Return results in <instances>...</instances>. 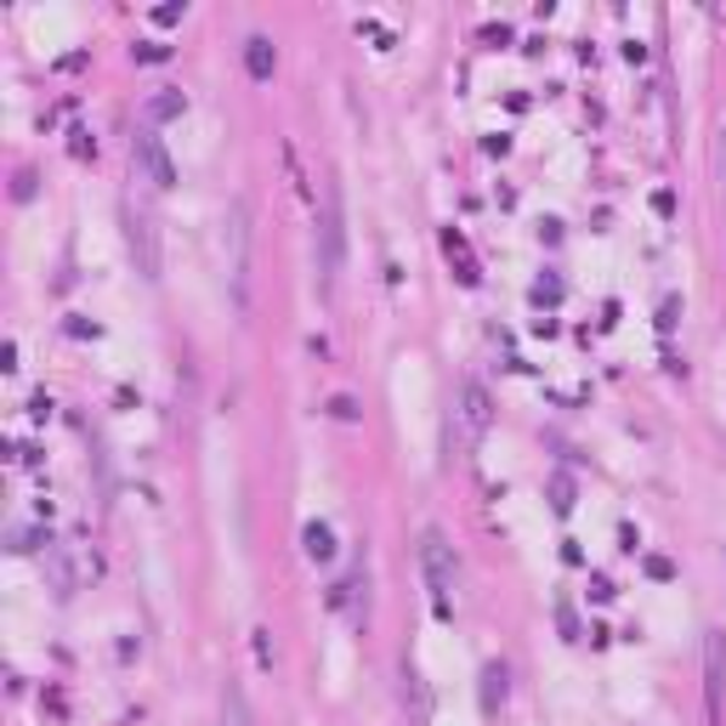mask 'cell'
I'll return each mask as SVG.
<instances>
[{"label":"cell","mask_w":726,"mask_h":726,"mask_svg":"<svg viewBox=\"0 0 726 726\" xmlns=\"http://www.w3.org/2000/svg\"><path fill=\"white\" fill-rule=\"evenodd\" d=\"M222 726H256V720H251L245 693H238V681H227V687H222Z\"/></svg>","instance_id":"5"},{"label":"cell","mask_w":726,"mask_h":726,"mask_svg":"<svg viewBox=\"0 0 726 726\" xmlns=\"http://www.w3.org/2000/svg\"><path fill=\"white\" fill-rule=\"evenodd\" d=\"M227 238H233V295L251 301V205H245V199L233 205Z\"/></svg>","instance_id":"3"},{"label":"cell","mask_w":726,"mask_h":726,"mask_svg":"<svg viewBox=\"0 0 726 726\" xmlns=\"http://www.w3.org/2000/svg\"><path fill=\"white\" fill-rule=\"evenodd\" d=\"M709 720H720V641H709Z\"/></svg>","instance_id":"9"},{"label":"cell","mask_w":726,"mask_h":726,"mask_svg":"<svg viewBox=\"0 0 726 726\" xmlns=\"http://www.w3.org/2000/svg\"><path fill=\"white\" fill-rule=\"evenodd\" d=\"M245 63H251L256 80L273 75V40H267V35H251V40H245Z\"/></svg>","instance_id":"6"},{"label":"cell","mask_w":726,"mask_h":726,"mask_svg":"<svg viewBox=\"0 0 726 726\" xmlns=\"http://www.w3.org/2000/svg\"><path fill=\"white\" fill-rule=\"evenodd\" d=\"M148 114H154V119H170V114H182V91H170V86H159V97L148 102Z\"/></svg>","instance_id":"11"},{"label":"cell","mask_w":726,"mask_h":726,"mask_svg":"<svg viewBox=\"0 0 726 726\" xmlns=\"http://www.w3.org/2000/svg\"><path fill=\"white\" fill-rule=\"evenodd\" d=\"M465 414H471V432L489 426V398H482V386H465Z\"/></svg>","instance_id":"10"},{"label":"cell","mask_w":726,"mask_h":726,"mask_svg":"<svg viewBox=\"0 0 726 726\" xmlns=\"http://www.w3.org/2000/svg\"><path fill=\"white\" fill-rule=\"evenodd\" d=\"M137 159H143V170H148L154 188H176V165H170L159 131H143V137H137Z\"/></svg>","instance_id":"4"},{"label":"cell","mask_w":726,"mask_h":726,"mask_svg":"<svg viewBox=\"0 0 726 726\" xmlns=\"http://www.w3.org/2000/svg\"><path fill=\"white\" fill-rule=\"evenodd\" d=\"M307 557H313V562H330V557H335V533H330V522H307Z\"/></svg>","instance_id":"7"},{"label":"cell","mask_w":726,"mask_h":726,"mask_svg":"<svg viewBox=\"0 0 726 726\" xmlns=\"http://www.w3.org/2000/svg\"><path fill=\"white\" fill-rule=\"evenodd\" d=\"M420 557H426L432 608H438V619H449V614H454V601H449V590H454V562H449V544H443V533H438V528L426 533V544H420Z\"/></svg>","instance_id":"2"},{"label":"cell","mask_w":726,"mask_h":726,"mask_svg":"<svg viewBox=\"0 0 726 726\" xmlns=\"http://www.w3.org/2000/svg\"><path fill=\"white\" fill-rule=\"evenodd\" d=\"M131 251H143V267H148V273L159 267V256H154V233H148V222H143V216L131 222Z\"/></svg>","instance_id":"8"},{"label":"cell","mask_w":726,"mask_h":726,"mask_svg":"<svg viewBox=\"0 0 726 726\" xmlns=\"http://www.w3.org/2000/svg\"><path fill=\"white\" fill-rule=\"evenodd\" d=\"M318 256H324V284H335V278H341V262H346V216H341V188H335V182H330V188H324Z\"/></svg>","instance_id":"1"},{"label":"cell","mask_w":726,"mask_h":726,"mask_svg":"<svg viewBox=\"0 0 726 726\" xmlns=\"http://www.w3.org/2000/svg\"><path fill=\"white\" fill-rule=\"evenodd\" d=\"M256 664H262V670H273V647H267V630H256Z\"/></svg>","instance_id":"12"}]
</instances>
